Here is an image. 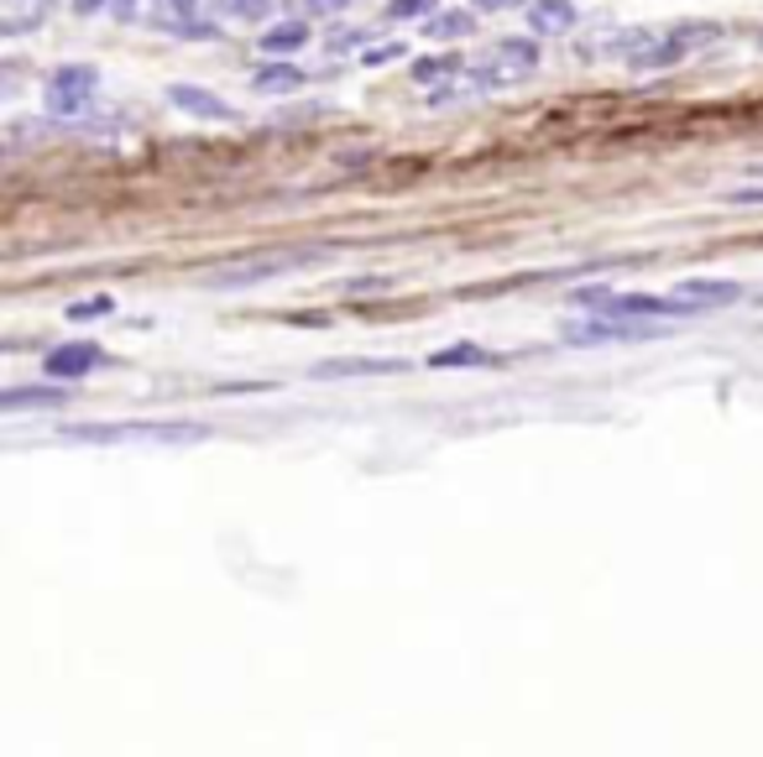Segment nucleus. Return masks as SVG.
<instances>
[{"label": "nucleus", "instance_id": "nucleus-1", "mask_svg": "<svg viewBox=\"0 0 763 757\" xmlns=\"http://www.w3.org/2000/svg\"><path fill=\"white\" fill-rule=\"evenodd\" d=\"M69 439H84V445H199L210 439L204 424H73Z\"/></svg>", "mask_w": 763, "mask_h": 757}, {"label": "nucleus", "instance_id": "nucleus-2", "mask_svg": "<svg viewBox=\"0 0 763 757\" xmlns=\"http://www.w3.org/2000/svg\"><path fill=\"white\" fill-rule=\"evenodd\" d=\"M325 257V251H262V257H246L236 267H220L210 283L215 287H251V283H267V277H278V272H298V267H314V261Z\"/></svg>", "mask_w": 763, "mask_h": 757}, {"label": "nucleus", "instance_id": "nucleus-3", "mask_svg": "<svg viewBox=\"0 0 763 757\" xmlns=\"http://www.w3.org/2000/svg\"><path fill=\"white\" fill-rule=\"evenodd\" d=\"M99 90V73L90 63H63V69L48 79V110L52 116H84L90 110V99Z\"/></svg>", "mask_w": 763, "mask_h": 757}, {"label": "nucleus", "instance_id": "nucleus-4", "mask_svg": "<svg viewBox=\"0 0 763 757\" xmlns=\"http://www.w3.org/2000/svg\"><path fill=\"white\" fill-rule=\"evenodd\" d=\"M539 69V48L528 37H513V43H497L486 69H481V84H518V79H533Z\"/></svg>", "mask_w": 763, "mask_h": 757}, {"label": "nucleus", "instance_id": "nucleus-5", "mask_svg": "<svg viewBox=\"0 0 763 757\" xmlns=\"http://www.w3.org/2000/svg\"><path fill=\"white\" fill-rule=\"evenodd\" d=\"M99 366H105V351H99L95 340L58 345V351H48V360H43V371H48L52 381H79V377H90V371H99Z\"/></svg>", "mask_w": 763, "mask_h": 757}, {"label": "nucleus", "instance_id": "nucleus-6", "mask_svg": "<svg viewBox=\"0 0 763 757\" xmlns=\"http://www.w3.org/2000/svg\"><path fill=\"white\" fill-rule=\"evenodd\" d=\"M654 324L644 319H586V324H571L565 340L571 345H612V340H654Z\"/></svg>", "mask_w": 763, "mask_h": 757}, {"label": "nucleus", "instance_id": "nucleus-7", "mask_svg": "<svg viewBox=\"0 0 763 757\" xmlns=\"http://www.w3.org/2000/svg\"><path fill=\"white\" fill-rule=\"evenodd\" d=\"M167 99H173L178 110L199 116V120H236V110H231L225 99H215L210 90H199V84H173V90H167Z\"/></svg>", "mask_w": 763, "mask_h": 757}, {"label": "nucleus", "instance_id": "nucleus-8", "mask_svg": "<svg viewBox=\"0 0 763 757\" xmlns=\"http://www.w3.org/2000/svg\"><path fill=\"white\" fill-rule=\"evenodd\" d=\"M674 293H680L695 314H701V308H727V304H738V298H742V287L738 283H721V277H712V283H706V277H701V283H680Z\"/></svg>", "mask_w": 763, "mask_h": 757}, {"label": "nucleus", "instance_id": "nucleus-9", "mask_svg": "<svg viewBox=\"0 0 763 757\" xmlns=\"http://www.w3.org/2000/svg\"><path fill=\"white\" fill-rule=\"evenodd\" d=\"M403 371V360H319L314 377L330 381V377H392Z\"/></svg>", "mask_w": 763, "mask_h": 757}, {"label": "nucleus", "instance_id": "nucleus-10", "mask_svg": "<svg viewBox=\"0 0 763 757\" xmlns=\"http://www.w3.org/2000/svg\"><path fill=\"white\" fill-rule=\"evenodd\" d=\"M528 22H533L539 37H560V32H571L575 26V5H565V0H533Z\"/></svg>", "mask_w": 763, "mask_h": 757}, {"label": "nucleus", "instance_id": "nucleus-11", "mask_svg": "<svg viewBox=\"0 0 763 757\" xmlns=\"http://www.w3.org/2000/svg\"><path fill=\"white\" fill-rule=\"evenodd\" d=\"M116 16L131 26H173V0H116Z\"/></svg>", "mask_w": 763, "mask_h": 757}, {"label": "nucleus", "instance_id": "nucleus-12", "mask_svg": "<svg viewBox=\"0 0 763 757\" xmlns=\"http://www.w3.org/2000/svg\"><path fill=\"white\" fill-rule=\"evenodd\" d=\"M210 16H220V0H173V26L178 32H215L210 26Z\"/></svg>", "mask_w": 763, "mask_h": 757}, {"label": "nucleus", "instance_id": "nucleus-13", "mask_svg": "<svg viewBox=\"0 0 763 757\" xmlns=\"http://www.w3.org/2000/svg\"><path fill=\"white\" fill-rule=\"evenodd\" d=\"M63 392L58 387H11L0 392V413H22V407H58Z\"/></svg>", "mask_w": 763, "mask_h": 757}, {"label": "nucleus", "instance_id": "nucleus-14", "mask_svg": "<svg viewBox=\"0 0 763 757\" xmlns=\"http://www.w3.org/2000/svg\"><path fill=\"white\" fill-rule=\"evenodd\" d=\"M262 95H287V90H298L304 84V73L293 69V63H267V69H257V79H251Z\"/></svg>", "mask_w": 763, "mask_h": 757}, {"label": "nucleus", "instance_id": "nucleus-15", "mask_svg": "<svg viewBox=\"0 0 763 757\" xmlns=\"http://www.w3.org/2000/svg\"><path fill=\"white\" fill-rule=\"evenodd\" d=\"M304 37H309V26H304V22L272 26V32L262 37V52H293V48H304Z\"/></svg>", "mask_w": 763, "mask_h": 757}, {"label": "nucleus", "instance_id": "nucleus-16", "mask_svg": "<svg viewBox=\"0 0 763 757\" xmlns=\"http://www.w3.org/2000/svg\"><path fill=\"white\" fill-rule=\"evenodd\" d=\"M471 16H466V11H450V16H434L430 26H424V32H430V37H466V32H471Z\"/></svg>", "mask_w": 763, "mask_h": 757}, {"label": "nucleus", "instance_id": "nucleus-17", "mask_svg": "<svg viewBox=\"0 0 763 757\" xmlns=\"http://www.w3.org/2000/svg\"><path fill=\"white\" fill-rule=\"evenodd\" d=\"M486 360V351H477V345H450V351H439L430 360V366H481Z\"/></svg>", "mask_w": 763, "mask_h": 757}, {"label": "nucleus", "instance_id": "nucleus-18", "mask_svg": "<svg viewBox=\"0 0 763 757\" xmlns=\"http://www.w3.org/2000/svg\"><path fill=\"white\" fill-rule=\"evenodd\" d=\"M267 11V0H220V16H231V22H257Z\"/></svg>", "mask_w": 763, "mask_h": 757}, {"label": "nucleus", "instance_id": "nucleus-19", "mask_svg": "<svg viewBox=\"0 0 763 757\" xmlns=\"http://www.w3.org/2000/svg\"><path fill=\"white\" fill-rule=\"evenodd\" d=\"M419 11H434V0H392V5H387L392 22H413Z\"/></svg>", "mask_w": 763, "mask_h": 757}, {"label": "nucleus", "instance_id": "nucleus-20", "mask_svg": "<svg viewBox=\"0 0 763 757\" xmlns=\"http://www.w3.org/2000/svg\"><path fill=\"white\" fill-rule=\"evenodd\" d=\"M99 314H110V298H90V304L69 308V319H99Z\"/></svg>", "mask_w": 763, "mask_h": 757}, {"label": "nucleus", "instance_id": "nucleus-21", "mask_svg": "<svg viewBox=\"0 0 763 757\" xmlns=\"http://www.w3.org/2000/svg\"><path fill=\"white\" fill-rule=\"evenodd\" d=\"M398 43H382V48H372V52H361V63H366V69H377V63H392V58H398Z\"/></svg>", "mask_w": 763, "mask_h": 757}, {"label": "nucleus", "instance_id": "nucleus-22", "mask_svg": "<svg viewBox=\"0 0 763 757\" xmlns=\"http://www.w3.org/2000/svg\"><path fill=\"white\" fill-rule=\"evenodd\" d=\"M304 5H309L314 16H334V11H345L351 0H304Z\"/></svg>", "mask_w": 763, "mask_h": 757}, {"label": "nucleus", "instance_id": "nucleus-23", "mask_svg": "<svg viewBox=\"0 0 763 757\" xmlns=\"http://www.w3.org/2000/svg\"><path fill=\"white\" fill-rule=\"evenodd\" d=\"M732 204H763V189H738L732 193Z\"/></svg>", "mask_w": 763, "mask_h": 757}, {"label": "nucleus", "instance_id": "nucleus-24", "mask_svg": "<svg viewBox=\"0 0 763 757\" xmlns=\"http://www.w3.org/2000/svg\"><path fill=\"white\" fill-rule=\"evenodd\" d=\"M73 11L79 16H95V11H105V0H73Z\"/></svg>", "mask_w": 763, "mask_h": 757}, {"label": "nucleus", "instance_id": "nucleus-25", "mask_svg": "<svg viewBox=\"0 0 763 757\" xmlns=\"http://www.w3.org/2000/svg\"><path fill=\"white\" fill-rule=\"evenodd\" d=\"M486 5H492V0H486Z\"/></svg>", "mask_w": 763, "mask_h": 757}]
</instances>
